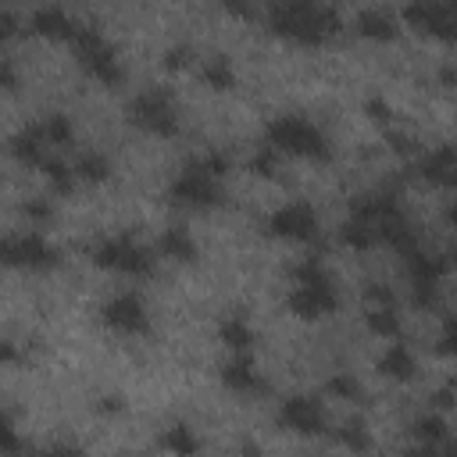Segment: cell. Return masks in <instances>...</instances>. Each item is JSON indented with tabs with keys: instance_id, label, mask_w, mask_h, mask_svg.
<instances>
[{
	"instance_id": "6da1fadb",
	"label": "cell",
	"mask_w": 457,
	"mask_h": 457,
	"mask_svg": "<svg viewBox=\"0 0 457 457\" xmlns=\"http://www.w3.org/2000/svg\"><path fill=\"white\" fill-rule=\"evenodd\" d=\"M268 21L278 36L293 43H321L339 29V14L325 4H275Z\"/></svg>"
},
{
	"instance_id": "7a4b0ae2",
	"label": "cell",
	"mask_w": 457,
	"mask_h": 457,
	"mask_svg": "<svg viewBox=\"0 0 457 457\" xmlns=\"http://www.w3.org/2000/svg\"><path fill=\"white\" fill-rule=\"evenodd\" d=\"M225 171H228L225 157H218V154L200 157L196 164H189L171 182V200L186 204V207H214V204H221V175Z\"/></svg>"
},
{
	"instance_id": "3957f363",
	"label": "cell",
	"mask_w": 457,
	"mask_h": 457,
	"mask_svg": "<svg viewBox=\"0 0 457 457\" xmlns=\"http://www.w3.org/2000/svg\"><path fill=\"white\" fill-rule=\"evenodd\" d=\"M268 146H275L278 154H296V157H314L325 161L328 157V143L321 136L318 125H311L300 114H282L268 125Z\"/></svg>"
},
{
	"instance_id": "277c9868",
	"label": "cell",
	"mask_w": 457,
	"mask_h": 457,
	"mask_svg": "<svg viewBox=\"0 0 457 457\" xmlns=\"http://www.w3.org/2000/svg\"><path fill=\"white\" fill-rule=\"evenodd\" d=\"M93 261L100 268H111L118 275H132V278H143L154 271V257L146 246H139L132 236H107L104 243L93 246Z\"/></svg>"
},
{
	"instance_id": "5b68a950",
	"label": "cell",
	"mask_w": 457,
	"mask_h": 457,
	"mask_svg": "<svg viewBox=\"0 0 457 457\" xmlns=\"http://www.w3.org/2000/svg\"><path fill=\"white\" fill-rule=\"evenodd\" d=\"M71 46H75V54H79V61H82V68L96 79V82H107V86H114L118 79H121V64H118V57H114V46L96 32V29H89V25H79V32H75V39H71Z\"/></svg>"
},
{
	"instance_id": "8992f818",
	"label": "cell",
	"mask_w": 457,
	"mask_h": 457,
	"mask_svg": "<svg viewBox=\"0 0 457 457\" xmlns=\"http://www.w3.org/2000/svg\"><path fill=\"white\" fill-rule=\"evenodd\" d=\"M132 121L154 136H175L179 118H175V104L164 89H146L132 100Z\"/></svg>"
},
{
	"instance_id": "52a82bcc",
	"label": "cell",
	"mask_w": 457,
	"mask_h": 457,
	"mask_svg": "<svg viewBox=\"0 0 457 457\" xmlns=\"http://www.w3.org/2000/svg\"><path fill=\"white\" fill-rule=\"evenodd\" d=\"M4 261L11 268H50L57 264V250L39 232H14L4 239Z\"/></svg>"
},
{
	"instance_id": "ba28073f",
	"label": "cell",
	"mask_w": 457,
	"mask_h": 457,
	"mask_svg": "<svg viewBox=\"0 0 457 457\" xmlns=\"http://www.w3.org/2000/svg\"><path fill=\"white\" fill-rule=\"evenodd\" d=\"M339 303L336 289L328 278H318V282H296V289L286 296V307L296 314V318H325L332 314Z\"/></svg>"
},
{
	"instance_id": "9c48e42d",
	"label": "cell",
	"mask_w": 457,
	"mask_h": 457,
	"mask_svg": "<svg viewBox=\"0 0 457 457\" xmlns=\"http://www.w3.org/2000/svg\"><path fill=\"white\" fill-rule=\"evenodd\" d=\"M403 18L421 32L457 39V4H428V0L411 4V7H403Z\"/></svg>"
},
{
	"instance_id": "30bf717a",
	"label": "cell",
	"mask_w": 457,
	"mask_h": 457,
	"mask_svg": "<svg viewBox=\"0 0 457 457\" xmlns=\"http://www.w3.org/2000/svg\"><path fill=\"white\" fill-rule=\"evenodd\" d=\"M268 228H271L275 236H282V239H311V236L318 232V214H314L311 204L293 200V204H282V207L271 214Z\"/></svg>"
},
{
	"instance_id": "8fae6325",
	"label": "cell",
	"mask_w": 457,
	"mask_h": 457,
	"mask_svg": "<svg viewBox=\"0 0 457 457\" xmlns=\"http://www.w3.org/2000/svg\"><path fill=\"white\" fill-rule=\"evenodd\" d=\"M104 321H107V328H114L121 336H139V332H146V307L136 293H118L114 300H107Z\"/></svg>"
},
{
	"instance_id": "7c38bea8",
	"label": "cell",
	"mask_w": 457,
	"mask_h": 457,
	"mask_svg": "<svg viewBox=\"0 0 457 457\" xmlns=\"http://www.w3.org/2000/svg\"><path fill=\"white\" fill-rule=\"evenodd\" d=\"M278 421H282L286 428H293V432L314 436V432L325 428V411H321L311 396H289V400H282V407H278Z\"/></svg>"
},
{
	"instance_id": "4fadbf2b",
	"label": "cell",
	"mask_w": 457,
	"mask_h": 457,
	"mask_svg": "<svg viewBox=\"0 0 457 457\" xmlns=\"http://www.w3.org/2000/svg\"><path fill=\"white\" fill-rule=\"evenodd\" d=\"M29 25H32V32L50 36V39H75V32H79V25H75L61 7H54V4L36 7V11L29 14Z\"/></svg>"
},
{
	"instance_id": "5bb4252c",
	"label": "cell",
	"mask_w": 457,
	"mask_h": 457,
	"mask_svg": "<svg viewBox=\"0 0 457 457\" xmlns=\"http://www.w3.org/2000/svg\"><path fill=\"white\" fill-rule=\"evenodd\" d=\"M421 175H425L432 186L457 189V150H453V146L432 150V154L421 161Z\"/></svg>"
},
{
	"instance_id": "9a60e30c",
	"label": "cell",
	"mask_w": 457,
	"mask_h": 457,
	"mask_svg": "<svg viewBox=\"0 0 457 457\" xmlns=\"http://www.w3.org/2000/svg\"><path fill=\"white\" fill-rule=\"evenodd\" d=\"M221 382L232 389V393H257L261 389V375L253 371V364L246 357H236L221 368Z\"/></svg>"
},
{
	"instance_id": "2e32d148",
	"label": "cell",
	"mask_w": 457,
	"mask_h": 457,
	"mask_svg": "<svg viewBox=\"0 0 457 457\" xmlns=\"http://www.w3.org/2000/svg\"><path fill=\"white\" fill-rule=\"evenodd\" d=\"M339 236H343V243H346L350 250H371V246L378 243L375 225H371L368 218H361V214H350V221L339 228Z\"/></svg>"
},
{
	"instance_id": "e0dca14e",
	"label": "cell",
	"mask_w": 457,
	"mask_h": 457,
	"mask_svg": "<svg viewBox=\"0 0 457 457\" xmlns=\"http://www.w3.org/2000/svg\"><path fill=\"white\" fill-rule=\"evenodd\" d=\"M378 368H382V375L407 382V378H414V368H418V364H414V357H411V350H407V346L393 343V346L386 350V357L378 361Z\"/></svg>"
},
{
	"instance_id": "ac0fdd59",
	"label": "cell",
	"mask_w": 457,
	"mask_h": 457,
	"mask_svg": "<svg viewBox=\"0 0 457 457\" xmlns=\"http://www.w3.org/2000/svg\"><path fill=\"white\" fill-rule=\"evenodd\" d=\"M164 450L171 457H193L200 450V439H196V432L189 425H168L164 428Z\"/></svg>"
},
{
	"instance_id": "d6986e66",
	"label": "cell",
	"mask_w": 457,
	"mask_h": 457,
	"mask_svg": "<svg viewBox=\"0 0 457 457\" xmlns=\"http://www.w3.org/2000/svg\"><path fill=\"white\" fill-rule=\"evenodd\" d=\"M357 29H361V36H368V39H393V36H396V21H393L386 11H361Z\"/></svg>"
},
{
	"instance_id": "ffe728a7",
	"label": "cell",
	"mask_w": 457,
	"mask_h": 457,
	"mask_svg": "<svg viewBox=\"0 0 457 457\" xmlns=\"http://www.w3.org/2000/svg\"><path fill=\"white\" fill-rule=\"evenodd\" d=\"M161 250L168 257H175V261H193L196 257V243H193V236L186 228H168L164 239H161Z\"/></svg>"
},
{
	"instance_id": "44dd1931",
	"label": "cell",
	"mask_w": 457,
	"mask_h": 457,
	"mask_svg": "<svg viewBox=\"0 0 457 457\" xmlns=\"http://www.w3.org/2000/svg\"><path fill=\"white\" fill-rule=\"evenodd\" d=\"M200 75H204V82L211 86V89H228L232 86V64H228V57H211V61H204L200 64Z\"/></svg>"
},
{
	"instance_id": "7402d4cb",
	"label": "cell",
	"mask_w": 457,
	"mask_h": 457,
	"mask_svg": "<svg viewBox=\"0 0 457 457\" xmlns=\"http://www.w3.org/2000/svg\"><path fill=\"white\" fill-rule=\"evenodd\" d=\"M75 175H79V179H86V182H104V179L111 175V161H107L104 154L89 150V154H82V157H79Z\"/></svg>"
},
{
	"instance_id": "603a6c76",
	"label": "cell",
	"mask_w": 457,
	"mask_h": 457,
	"mask_svg": "<svg viewBox=\"0 0 457 457\" xmlns=\"http://www.w3.org/2000/svg\"><path fill=\"white\" fill-rule=\"evenodd\" d=\"M221 343L232 350H246L253 343V328L243 318H228V321H221Z\"/></svg>"
},
{
	"instance_id": "cb8c5ba5",
	"label": "cell",
	"mask_w": 457,
	"mask_h": 457,
	"mask_svg": "<svg viewBox=\"0 0 457 457\" xmlns=\"http://www.w3.org/2000/svg\"><path fill=\"white\" fill-rule=\"evenodd\" d=\"M39 132H43L46 143H71V121H68V114H50L39 125Z\"/></svg>"
},
{
	"instance_id": "d4e9b609",
	"label": "cell",
	"mask_w": 457,
	"mask_h": 457,
	"mask_svg": "<svg viewBox=\"0 0 457 457\" xmlns=\"http://www.w3.org/2000/svg\"><path fill=\"white\" fill-rule=\"evenodd\" d=\"M368 328L378 332V336H396L400 332V318L389 307H371L368 311Z\"/></svg>"
},
{
	"instance_id": "484cf974",
	"label": "cell",
	"mask_w": 457,
	"mask_h": 457,
	"mask_svg": "<svg viewBox=\"0 0 457 457\" xmlns=\"http://www.w3.org/2000/svg\"><path fill=\"white\" fill-rule=\"evenodd\" d=\"M439 350L457 357V318H446L443 321V336H439Z\"/></svg>"
},
{
	"instance_id": "4316f807",
	"label": "cell",
	"mask_w": 457,
	"mask_h": 457,
	"mask_svg": "<svg viewBox=\"0 0 457 457\" xmlns=\"http://www.w3.org/2000/svg\"><path fill=\"white\" fill-rule=\"evenodd\" d=\"M275 164H278V150H275V146H264V150L253 157V171H257V175H271Z\"/></svg>"
},
{
	"instance_id": "83f0119b",
	"label": "cell",
	"mask_w": 457,
	"mask_h": 457,
	"mask_svg": "<svg viewBox=\"0 0 457 457\" xmlns=\"http://www.w3.org/2000/svg\"><path fill=\"white\" fill-rule=\"evenodd\" d=\"M443 428H446V425H443V418H436V414L418 421V436H421V439H428V443H432V439H439V436H443Z\"/></svg>"
},
{
	"instance_id": "f1b7e54d",
	"label": "cell",
	"mask_w": 457,
	"mask_h": 457,
	"mask_svg": "<svg viewBox=\"0 0 457 457\" xmlns=\"http://www.w3.org/2000/svg\"><path fill=\"white\" fill-rule=\"evenodd\" d=\"M339 439H343L346 446H353V450H364V443H368V439H364V428H361V425H346V428L339 432Z\"/></svg>"
},
{
	"instance_id": "f546056e",
	"label": "cell",
	"mask_w": 457,
	"mask_h": 457,
	"mask_svg": "<svg viewBox=\"0 0 457 457\" xmlns=\"http://www.w3.org/2000/svg\"><path fill=\"white\" fill-rule=\"evenodd\" d=\"M336 396H357V382L350 378V375H336L332 378V386H328Z\"/></svg>"
},
{
	"instance_id": "4dcf8cb0",
	"label": "cell",
	"mask_w": 457,
	"mask_h": 457,
	"mask_svg": "<svg viewBox=\"0 0 457 457\" xmlns=\"http://www.w3.org/2000/svg\"><path fill=\"white\" fill-rule=\"evenodd\" d=\"M36 457H82V453L71 450V446H54V450H43V453H36Z\"/></svg>"
},
{
	"instance_id": "1f68e13d",
	"label": "cell",
	"mask_w": 457,
	"mask_h": 457,
	"mask_svg": "<svg viewBox=\"0 0 457 457\" xmlns=\"http://www.w3.org/2000/svg\"><path fill=\"white\" fill-rule=\"evenodd\" d=\"M446 457H457V443H450V446H446Z\"/></svg>"
},
{
	"instance_id": "d6a6232c",
	"label": "cell",
	"mask_w": 457,
	"mask_h": 457,
	"mask_svg": "<svg viewBox=\"0 0 457 457\" xmlns=\"http://www.w3.org/2000/svg\"><path fill=\"white\" fill-rule=\"evenodd\" d=\"M450 221H453V225H457V204H453V207H450Z\"/></svg>"
}]
</instances>
